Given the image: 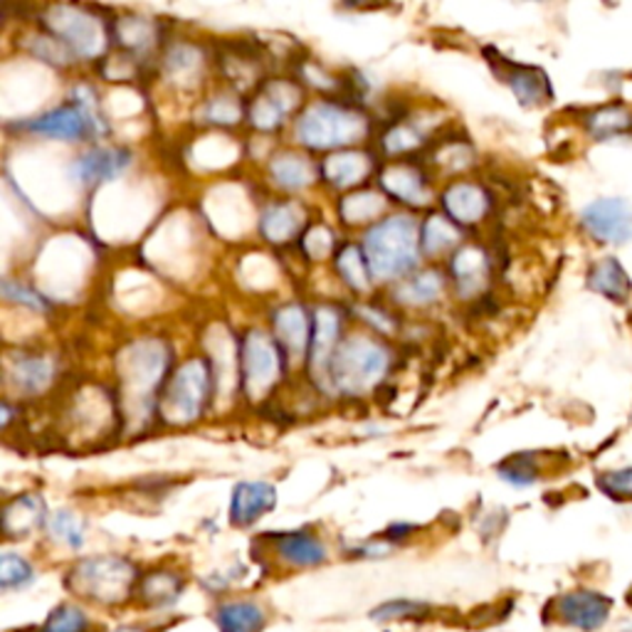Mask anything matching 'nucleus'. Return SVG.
Masks as SVG:
<instances>
[{"label": "nucleus", "instance_id": "1", "mask_svg": "<svg viewBox=\"0 0 632 632\" xmlns=\"http://www.w3.org/2000/svg\"><path fill=\"white\" fill-rule=\"evenodd\" d=\"M415 220L408 215H393L375 223L363 242V254L369 262L371 277L395 280L415 268L420 245Z\"/></svg>", "mask_w": 632, "mask_h": 632}, {"label": "nucleus", "instance_id": "2", "mask_svg": "<svg viewBox=\"0 0 632 632\" xmlns=\"http://www.w3.org/2000/svg\"><path fill=\"white\" fill-rule=\"evenodd\" d=\"M169 359L171 351L161 339L131 341L119 357V381L124 401L139 405L141 413H147L153 403V393L169 369Z\"/></svg>", "mask_w": 632, "mask_h": 632}, {"label": "nucleus", "instance_id": "3", "mask_svg": "<svg viewBox=\"0 0 632 632\" xmlns=\"http://www.w3.org/2000/svg\"><path fill=\"white\" fill-rule=\"evenodd\" d=\"M388 369V351L379 341L353 337L343 341L331 361V383L337 391L359 395L383 379Z\"/></svg>", "mask_w": 632, "mask_h": 632}, {"label": "nucleus", "instance_id": "4", "mask_svg": "<svg viewBox=\"0 0 632 632\" xmlns=\"http://www.w3.org/2000/svg\"><path fill=\"white\" fill-rule=\"evenodd\" d=\"M137 569L124 559L99 556L80 561L70 573V588L90 598V601L114 605L127 601L131 588L137 585Z\"/></svg>", "mask_w": 632, "mask_h": 632}, {"label": "nucleus", "instance_id": "5", "mask_svg": "<svg viewBox=\"0 0 632 632\" xmlns=\"http://www.w3.org/2000/svg\"><path fill=\"white\" fill-rule=\"evenodd\" d=\"M365 134V119L341 104L319 102L297 121V139L309 149H334L359 141Z\"/></svg>", "mask_w": 632, "mask_h": 632}, {"label": "nucleus", "instance_id": "6", "mask_svg": "<svg viewBox=\"0 0 632 632\" xmlns=\"http://www.w3.org/2000/svg\"><path fill=\"white\" fill-rule=\"evenodd\" d=\"M210 393V365L203 359L185 361L165 388L161 401V415L169 423H191L208 401Z\"/></svg>", "mask_w": 632, "mask_h": 632}, {"label": "nucleus", "instance_id": "7", "mask_svg": "<svg viewBox=\"0 0 632 632\" xmlns=\"http://www.w3.org/2000/svg\"><path fill=\"white\" fill-rule=\"evenodd\" d=\"M46 26L50 28L54 40H60L64 48L77 54V58L92 60L104 50L107 38L102 23L80 8L72 6L52 8L48 13Z\"/></svg>", "mask_w": 632, "mask_h": 632}, {"label": "nucleus", "instance_id": "8", "mask_svg": "<svg viewBox=\"0 0 632 632\" xmlns=\"http://www.w3.org/2000/svg\"><path fill=\"white\" fill-rule=\"evenodd\" d=\"M242 383L250 398H262L280 379L282 357L277 343L262 331H250L242 341Z\"/></svg>", "mask_w": 632, "mask_h": 632}, {"label": "nucleus", "instance_id": "9", "mask_svg": "<svg viewBox=\"0 0 632 632\" xmlns=\"http://www.w3.org/2000/svg\"><path fill=\"white\" fill-rule=\"evenodd\" d=\"M28 131L40 137H50V139H60V141H77L82 139L84 134H104V121L92 117L87 112L84 107H80L77 102L54 107L50 112L40 114L38 119H30L26 124Z\"/></svg>", "mask_w": 632, "mask_h": 632}, {"label": "nucleus", "instance_id": "10", "mask_svg": "<svg viewBox=\"0 0 632 632\" xmlns=\"http://www.w3.org/2000/svg\"><path fill=\"white\" fill-rule=\"evenodd\" d=\"M583 228L595 240L630 242L632 240V205L620 198H601L583 210Z\"/></svg>", "mask_w": 632, "mask_h": 632}, {"label": "nucleus", "instance_id": "11", "mask_svg": "<svg viewBox=\"0 0 632 632\" xmlns=\"http://www.w3.org/2000/svg\"><path fill=\"white\" fill-rule=\"evenodd\" d=\"M610 610H613L610 598L593 591H573L556 601V618L561 623L583 632L601 630L608 623Z\"/></svg>", "mask_w": 632, "mask_h": 632}, {"label": "nucleus", "instance_id": "12", "mask_svg": "<svg viewBox=\"0 0 632 632\" xmlns=\"http://www.w3.org/2000/svg\"><path fill=\"white\" fill-rule=\"evenodd\" d=\"M129 163L131 153L127 149L97 147L82 153L80 159H74L70 171L72 179L80 185H99L119 179V175L129 169Z\"/></svg>", "mask_w": 632, "mask_h": 632}, {"label": "nucleus", "instance_id": "13", "mask_svg": "<svg viewBox=\"0 0 632 632\" xmlns=\"http://www.w3.org/2000/svg\"><path fill=\"white\" fill-rule=\"evenodd\" d=\"M299 102V90L290 82H270L264 90L252 99L250 119L252 124L262 131H272L292 112Z\"/></svg>", "mask_w": 632, "mask_h": 632}, {"label": "nucleus", "instance_id": "14", "mask_svg": "<svg viewBox=\"0 0 632 632\" xmlns=\"http://www.w3.org/2000/svg\"><path fill=\"white\" fill-rule=\"evenodd\" d=\"M277 504V490L268 482H240L232 490L230 502V521L235 526H250L272 512Z\"/></svg>", "mask_w": 632, "mask_h": 632}, {"label": "nucleus", "instance_id": "15", "mask_svg": "<svg viewBox=\"0 0 632 632\" xmlns=\"http://www.w3.org/2000/svg\"><path fill=\"white\" fill-rule=\"evenodd\" d=\"M337 337H339V314L334 309L321 307L314 319V334H312V371L314 379L321 383L331 381V361L337 353Z\"/></svg>", "mask_w": 632, "mask_h": 632}, {"label": "nucleus", "instance_id": "16", "mask_svg": "<svg viewBox=\"0 0 632 632\" xmlns=\"http://www.w3.org/2000/svg\"><path fill=\"white\" fill-rule=\"evenodd\" d=\"M502 64H504V72H502L504 82L512 87V92L519 97L521 104L534 107V104L549 102L551 87H549L546 74L536 68H524V64H512L506 60H502Z\"/></svg>", "mask_w": 632, "mask_h": 632}, {"label": "nucleus", "instance_id": "17", "mask_svg": "<svg viewBox=\"0 0 632 632\" xmlns=\"http://www.w3.org/2000/svg\"><path fill=\"white\" fill-rule=\"evenodd\" d=\"M274 549L280 559L290 565H319L327 561V546L309 531H287L274 539Z\"/></svg>", "mask_w": 632, "mask_h": 632}, {"label": "nucleus", "instance_id": "18", "mask_svg": "<svg viewBox=\"0 0 632 632\" xmlns=\"http://www.w3.org/2000/svg\"><path fill=\"white\" fill-rule=\"evenodd\" d=\"M274 334L277 341L292 353V357H304V351L312 341V331H309V317L302 307L290 304L282 307L280 312L274 314Z\"/></svg>", "mask_w": 632, "mask_h": 632}, {"label": "nucleus", "instance_id": "19", "mask_svg": "<svg viewBox=\"0 0 632 632\" xmlns=\"http://www.w3.org/2000/svg\"><path fill=\"white\" fill-rule=\"evenodd\" d=\"M442 203H445L448 213L454 223H462V225H470V223H476V220H482L486 208H490L486 193L480 185H472V183H454L445 193V198H442Z\"/></svg>", "mask_w": 632, "mask_h": 632}, {"label": "nucleus", "instance_id": "20", "mask_svg": "<svg viewBox=\"0 0 632 632\" xmlns=\"http://www.w3.org/2000/svg\"><path fill=\"white\" fill-rule=\"evenodd\" d=\"M381 185L385 188V193L395 195L398 201L410 203V205H423L428 201V188L423 173L413 165H391V169L383 171Z\"/></svg>", "mask_w": 632, "mask_h": 632}, {"label": "nucleus", "instance_id": "21", "mask_svg": "<svg viewBox=\"0 0 632 632\" xmlns=\"http://www.w3.org/2000/svg\"><path fill=\"white\" fill-rule=\"evenodd\" d=\"M46 524V502L38 494L18 496L6 506L3 529L8 536H26L32 529Z\"/></svg>", "mask_w": 632, "mask_h": 632}, {"label": "nucleus", "instance_id": "22", "mask_svg": "<svg viewBox=\"0 0 632 632\" xmlns=\"http://www.w3.org/2000/svg\"><path fill=\"white\" fill-rule=\"evenodd\" d=\"M371 171V159L359 151H341L321 163V175L337 188L361 183Z\"/></svg>", "mask_w": 632, "mask_h": 632}, {"label": "nucleus", "instance_id": "23", "mask_svg": "<svg viewBox=\"0 0 632 632\" xmlns=\"http://www.w3.org/2000/svg\"><path fill=\"white\" fill-rule=\"evenodd\" d=\"M215 623L220 632H260L268 623L264 610L258 603L240 601L223 603L215 610Z\"/></svg>", "mask_w": 632, "mask_h": 632}, {"label": "nucleus", "instance_id": "24", "mask_svg": "<svg viewBox=\"0 0 632 632\" xmlns=\"http://www.w3.org/2000/svg\"><path fill=\"white\" fill-rule=\"evenodd\" d=\"M302 225V210L294 203H274L262 213L260 230L272 242H287Z\"/></svg>", "mask_w": 632, "mask_h": 632}, {"label": "nucleus", "instance_id": "25", "mask_svg": "<svg viewBox=\"0 0 632 632\" xmlns=\"http://www.w3.org/2000/svg\"><path fill=\"white\" fill-rule=\"evenodd\" d=\"M452 274L458 280V287L462 294L480 292V287L486 280V258L482 250L468 248L454 254L452 260Z\"/></svg>", "mask_w": 632, "mask_h": 632}, {"label": "nucleus", "instance_id": "26", "mask_svg": "<svg viewBox=\"0 0 632 632\" xmlns=\"http://www.w3.org/2000/svg\"><path fill=\"white\" fill-rule=\"evenodd\" d=\"M270 171L274 175V183H280L282 188H290V191H302L309 183L314 181V165L304 157H297V153H282V157H274Z\"/></svg>", "mask_w": 632, "mask_h": 632}, {"label": "nucleus", "instance_id": "27", "mask_svg": "<svg viewBox=\"0 0 632 632\" xmlns=\"http://www.w3.org/2000/svg\"><path fill=\"white\" fill-rule=\"evenodd\" d=\"M588 284H591V290L615 299V302H625L630 294L628 274L623 268H620V262L613 258L595 264V268L591 270V277H588Z\"/></svg>", "mask_w": 632, "mask_h": 632}, {"label": "nucleus", "instance_id": "28", "mask_svg": "<svg viewBox=\"0 0 632 632\" xmlns=\"http://www.w3.org/2000/svg\"><path fill=\"white\" fill-rule=\"evenodd\" d=\"M52 363L46 357H23L10 369V379L16 381L20 391L42 393L52 381Z\"/></svg>", "mask_w": 632, "mask_h": 632}, {"label": "nucleus", "instance_id": "29", "mask_svg": "<svg viewBox=\"0 0 632 632\" xmlns=\"http://www.w3.org/2000/svg\"><path fill=\"white\" fill-rule=\"evenodd\" d=\"M183 583L175 573L169 571H157L151 573L149 579L141 581L139 595L147 601L149 605H171L175 598L181 595Z\"/></svg>", "mask_w": 632, "mask_h": 632}, {"label": "nucleus", "instance_id": "30", "mask_svg": "<svg viewBox=\"0 0 632 632\" xmlns=\"http://www.w3.org/2000/svg\"><path fill=\"white\" fill-rule=\"evenodd\" d=\"M588 129H591L598 139L625 134V131L632 129V112L628 107H620V104L605 107L601 109V112L591 114V119H588Z\"/></svg>", "mask_w": 632, "mask_h": 632}, {"label": "nucleus", "instance_id": "31", "mask_svg": "<svg viewBox=\"0 0 632 632\" xmlns=\"http://www.w3.org/2000/svg\"><path fill=\"white\" fill-rule=\"evenodd\" d=\"M337 268L353 290H369L371 270H369V262H365V254L359 248H353V245L343 248L337 258Z\"/></svg>", "mask_w": 632, "mask_h": 632}, {"label": "nucleus", "instance_id": "32", "mask_svg": "<svg viewBox=\"0 0 632 632\" xmlns=\"http://www.w3.org/2000/svg\"><path fill=\"white\" fill-rule=\"evenodd\" d=\"M48 529H50V536L54 541L64 543V546L70 549H80L84 543V524L82 519L77 516L70 509H60V512H54L48 519Z\"/></svg>", "mask_w": 632, "mask_h": 632}, {"label": "nucleus", "instance_id": "33", "mask_svg": "<svg viewBox=\"0 0 632 632\" xmlns=\"http://www.w3.org/2000/svg\"><path fill=\"white\" fill-rule=\"evenodd\" d=\"M440 290H442L440 274L425 272L398 287V299L405 304H428L440 294Z\"/></svg>", "mask_w": 632, "mask_h": 632}, {"label": "nucleus", "instance_id": "34", "mask_svg": "<svg viewBox=\"0 0 632 632\" xmlns=\"http://www.w3.org/2000/svg\"><path fill=\"white\" fill-rule=\"evenodd\" d=\"M117 36L121 46L139 52L151 48L153 38H157V28H153V23L147 18H124L119 20Z\"/></svg>", "mask_w": 632, "mask_h": 632}, {"label": "nucleus", "instance_id": "35", "mask_svg": "<svg viewBox=\"0 0 632 632\" xmlns=\"http://www.w3.org/2000/svg\"><path fill=\"white\" fill-rule=\"evenodd\" d=\"M383 210V198L379 193H357L341 201V215L347 223H365Z\"/></svg>", "mask_w": 632, "mask_h": 632}, {"label": "nucleus", "instance_id": "36", "mask_svg": "<svg viewBox=\"0 0 632 632\" xmlns=\"http://www.w3.org/2000/svg\"><path fill=\"white\" fill-rule=\"evenodd\" d=\"M458 238H460L458 228L442 215H432L423 228V248L430 254H440L450 250L454 242H458Z\"/></svg>", "mask_w": 632, "mask_h": 632}, {"label": "nucleus", "instance_id": "37", "mask_svg": "<svg viewBox=\"0 0 632 632\" xmlns=\"http://www.w3.org/2000/svg\"><path fill=\"white\" fill-rule=\"evenodd\" d=\"M92 623L77 605H60L48 615L40 632H90Z\"/></svg>", "mask_w": 632, "mask_h": 632}, {"label": "nucleus", "instance_id": "38", "mask_svg": "<svg viewBox=\"0 0 632 632\" xmlns=\"http://www.w3.org/2000/svg\"><path fill=\"white\" fill-rule=\"evenodd\" d=\"M499 476L514 486H529L536 482L539 470L531 454H514L504 464H499Z\"/></svg>", "mask_w": 632, "mask_h": 632}, {"label": "nucleus", "instance_id": "39", "mask_svg": "<svg viewBox=\"0 0 632 632\" xmlns=\"http://www.w3.org/2000/svg\"><path fill=\"white\" fill-rule=\"evenodd\" d=\"M32 579H36V571H32V565L23 556H18V553H3V559H0V585H3L6 591H10V588H23Z\"/></svg>", "mask_w": 632, "mask_h": 632}, {"label": "nucleus", "instance_id": "40", "mask_svg": "<svg viewBox=\"0 0 632 632\" xmlns=\"http://www.w3.org/2000/svg\"><path fill=\"white\" fill-rule=\"evenodd\" d=\"M428 613H430V608L425 603L388 601L379 608H373L371 618L381 620V623H391V620H423Z\"/></svg>", "mask_w": 632, "mask_h": 632}, {"label": "nucleus", "instance_id": "41", "mask_svg": "<svg viewBox=\"0 0 632 632\" xmlns=\"http://www.w3.org/2000/svg\"><path fill=\"white\" fill-rule=\"evenodd\" d=\"M201 68V52L191 46H173L165 54V70L171 77H188Z\"/></svg>", "mask_w": 632, "mask_h": 632}, {"label": "nucleus", "instance_id": "42", "mask_svg": "<svg viewBox=\"0 0 632 632\" xmlns=\"http://www.w3.org/2000/svg\"><path fill=\"white\" fill-rule=\"evenodd\" d=\"M598 486L608 496L620 499V502H632V468L601 474L598 476Z\"/></svg>", "mask_w": 632, "mask_h": 632}, {"label": "nucleus", "instance_id": "43", "mask_svg": "<svg viewBox=\"0 0 632 632\" xmlns=\"http://www.w3.org/2000/svg\"><path fill=\"white\" fill-rule=\"evenodd\" d=\"M420 143H423V139H420L418 131L413 127H408V124H398L393 127L391 131H388L385 139H383V147L388 153H405V151H413L418 149Z\"/></svg>", "mask_w": 632, "mask_h": 632}, {"label": "nucleus", "instance_id": "44", "mask_svg": "<svg viewBox=\"0 0 632 632\" xmlns=\"http://www.w3.org/2000/svg\"><path fill=\"white\" fill-rule=\"evenodd\" d=\"M304 252L309 254V258H314V260H324L331 254V250H334V232H331L329 228L324 225H314L312 230L307 232L304 235Z\"/></svg>", "mask_w": 632, "mask_h": 632}, {"label": "nucleus", "instance_id": "45", "mask_svg": "<svg viewBox=\"0 0 632 632\" xmlns=\"http://www.w3.org/2000/svg\"><path fill=\"white\" fill-rule=\"evenodd\" d=\"M205 117L215 124H232L240 119V104L232 97H215L205 107Z\"/></svg>", "mask_w": 632, "mask_h": 632}, {"label": "nucleus", "instance_id": "46", "mask_svg": "<svg viewBox=\"0 0 632 632\" xmlns=\"http://www.w3.org/2000/svg\"><path fill=\"white\" fill-rule=\"evenodd\" d=\"M3 294L10 299V302H18V304H26L30 309H36V312H46L48 302L42 299L38 292H32L30 287L26 284H18V282H3Z\"/></svg>", "mask_w": 632, "mask_h": 632}, {"label": "nucleus", "instance_id": "47", "mask_svg": "<svg viewBox=\"0 0 632 632\" xmlns=\"http://www.w3.org/2000/svg\"><path fill=\"white\" fill-rule=\"evenodd\" d=\"M117 632H139V630H131V628H119Z\"/></svg>", "mask_w": 632, "mask_h": 632}]
</instances>
